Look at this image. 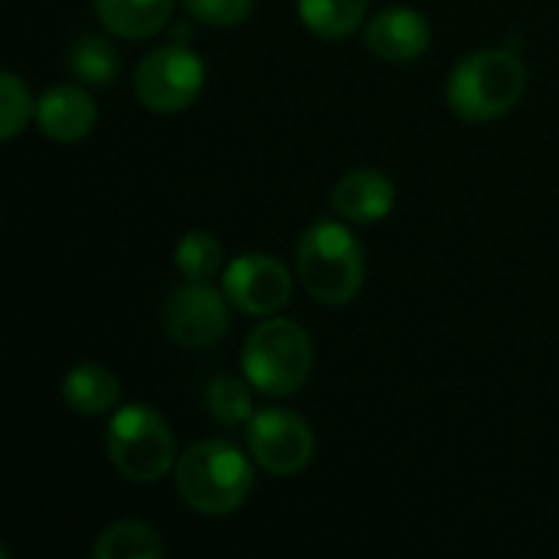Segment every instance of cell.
Returning <instances> with one entry per match:
<instances>
[{"label": "cell", "mask_w": 559, "mask_h": 559, "mask_svg": "<svg viewBox=\"0 0 559 559\" xmlns=\"http://www.w3.org/2000/svg\"><path fill=\"white\" fill-rule=\"evenodd\" d=\"M314 367V344L308 331L285 318L262 321L242 344V377L255 393L282 400L298 393Z\"/></svg>", "instance_id": "cell-4"}, {"label": "cell", "mask_w": 559, "mask_h": 559, "mask_svg": "<svg viewBox=\"0 0 559 559\" xmlns=\"http://www.w3.org/2000/svg\"><path fill=\"white\" fill-rule=\"evenodd\" d=\"M298 275L314 301L331 308L350 305L367 275L357 236L334 219L311 223L298 239Z\"/></svg>", "instance_id": "cell-3"}, {"label": "cell", "mask_w": 559, "mask_h": 559, "mask_svg": "<svg viewBox=\"0 0 559 559\" xmlns=\"http://www.w3.org/2000/svg\"><path fill=\"white\" fill-rule=\"evenodd\" d=\"M121 383L98 364H79L62 377V403L79 416H105L118 406Z\"/></svg>", "instance_id": "cell-14"}, {"label": "cell", "mask_w": 559, "mask_h": 559, "mask_svg": "<svg viewBox=\"0 0 559 559\" xmlns=\"http://www.w3.org/2000/svg\"><path fill=\"white\" fill-rule=\"evenodd\" d=\"M223 292L236 311L252 318H269L292 301V275L275 255L246 252L226 265Z\"/></svg>", "instance_id": "cell-9"}, {"label": "cell", "mask_w": 559, "mask_h": 559, "mask_svg": "<svg viewBox=\"0 0 559 559\" xmlns=\"http://www.w3.org/2000/svg\"><path fill=\"white\" fill-rule=\"evenodd\" d=\"M246 445L259 468L269 475H298L314 459V432L288 409H262L246 426Z\"/></svg>", "instance_id": "cell-7"}, {"label": "cell", "mask_w": 559, "mask_h": 559, "mask_svg": "<svg viewBox=\"0 0 559 559\" xmlns=\"http://www.w3.org/2000/svg\"><path fill=\"white\" fill-rule=\"evenodd\" d=\"M174 265L187 282H213L223 272V246L216 236L193 229L177 242Z\"/></svg>", "instance_id": "cell-19"}, {"label": "cell", "mask_w": 559, "mask_h": 559, "mask_svg": "<svg viewBox=\"0 0 559 559\" xmlns=\"http://www.w3.org/2000/svg\"><path fill=\"white\" fill-rule=\"evenodd\" d=\"M367 7L370 0H298V16L314 36L337 43L360 29Z\"/></svg>", "instance_id": "cell-15"}, {"label": "cell", "mask_w": 559, "mask_h": 559, "mask_svg": "<svg viewBox=\"0 0 559 559\" xmlns=\"http://www.w3.org/2000/svg\"><path fill=\"white\" fill-rule=\"evenodd\" d=\"M118 52L105 36L85 33L72 43L69 49V72L82 85H111L118 75Z\"/></svg>", "instance_id": "cell-18"}, {"label": "cell", "mask_w": 559, "mask_h": 559, "mask_svg": "<svg viewBox=\"0 0 559 559\" xmlns=\"http://www.w3.org/2000/svg\"><path fill=\"white\" fill-rule=\"evenodd\" d=\"M527 92V66L514 49H481L465 56L449 75V108L472 124H488L518 108Z\"/></svg>", "instance_id": "cell-2"}, {"label": "cell", "mask_w": 559, "mask_h": 559, "mask_svg": "<svg viewBox=\"0 0 559 559\" xmlns=\"http://www.w3.org/2000/svg\"><path fill=\"white\" fill-rule=\"evenodd\" d=\"M252 478L255 475L246 452L223 439L190 445L174 465L177 498L203 518L236 514L252 495Z\"/></svg>", "instance_id": "cell-1"}, {"label": "cell", "mask_w": 559, "mask_h": 559, "mask_svg": "<svg viewBox=\"0 0 559 559\" xmlns=\"http://www.w3.org/2000/svg\"><path fill=\"white\" fill-rule=\"evenodd\" d=\"M29 118H36V105L29 98L26 82L13 72H3L0 75V134H3V141H13L26 128Z\"/></svg>", "instance_id": "cell-20"}, {"label": "cell", "mask_w": 559, "mask_h": 559, "mask_svg": "<svg viewBox=\"0 0 559 559\" xmlns=\"http://www.w3.org/2000/svg\"><path fill=\"white\" fill-rule=\"evenodd\" d=\"M364 39L386 62H413L429 49L432 29H429V20L419 10H413V7H386L367 23Z\"/></svg>", "instance_id": "cell-11"}, {"label": "cell", "mask_w": 559, "mask_h": 559, "mask_svg": "<svg viewBox=\"0 0 559 559\" xmlns=\"http://www.w3.org/2000/svg\"><path fill=\"white\" fill-rule=\"evenodd\" d=\"M98 23L121 39H147L174 16L177 0H92Z\"/></svg>", "instance_id": "cell-13"}, {"label": "cell", "mask_w": 559, "mask_h": 559, "mask_svg": "<svg viewBox=\"0 0 559 559\" xmlns=\"http://www.w3.org/2000/svg\"><path fill=\"white\" fill-rule=\"evenodd\" d=\"M170 33H174V43H183V46H187V43H190V36H193V29H190L187 23H177Z\"/></svg>", "instance_id": "cell-22"}, {"label": "cell", "mask_w": 559, "mask_h": 559, "mask_svg": "<svg viewBox=\"0 0 559 559\" xmlns=\"http://www.w3.org/2000/svg\"><path fill=\"white\" fill-rule=\"evenodd\" d=\"M105 449L118 475L134 485H157L174 475L177 465V439L167 419L141 403L121 406L105 432Z\"/></svg>", "instance_id": "cell-5"}, {"label": "cell", "mask_w": 559, "mask_h": 559, "mask_svg": "<svg viewBox=\"0 0 559 559\" xmlns=\"http://www.w3.org/2000/svg\"><path fill=\"white\" fill-rule=\"evenodd\" d=\"M252 383L239 377H216L203 390V406L219 426H249L255 416Z\"/></svg>", "instance_id": "cell-17"}, {"label": "cell", "mask_w": 559, "mask_h": 559, "mask_svg": "<svg viewBox=\"0 0 559 559\" xmlns=\"http://www.w3.org/2000/svg\"><path fill=\"white\" fill-rule=\"evenodd\" d=\"M396 206V183L373 167L344 174L331 190V210L347 223H380Z\"/></svg>", "instance_id": "cell-10"}, {"label": "cell", "mask_w": 559, "mask_h": 559, "mask_svg": "<svg viewBox=\"0 0 559 559\" xmlns=\"http://www.w3.org/2000/svg\"><path fill=\"white\" fill-rule=\"evenodd\" d=\"M95 121H98V105L79 85H52L36 102V124L49 141L75 144L95 128Z\"/></svg>", "instance_id": "cell-12"}, {"label": "cell", "mask_w": 559, "mask_h": 559, "mask_svg": "<svg viewBox=\"0 0 559 559\" xmlns=\"http://www.w3.org/2000/svg\"><path fill=\"white\" fill-rule=\"evenodd\" d=\"M255 0H183V10L206 26H236L252 13Z\"/></svg>", "instance_id": "cell-21"}, {"label": "cell", "mask_w": 559, "mask_h": 559, "mask_svg": "<svg viewBox=\"0 0 559 559\" xmlns=\"http://www.w3.org/2000/svg\"><path fill=\"white\" fill-rule=\"evenodd\" d=\"M229 298L216 292L213 282H187L183 288L170 292L164 308V328L174 344L187 350H203L223 341L229 331Z\"/></svg>", "instance_id": "cell-8"}, {"label": "cell", "mask_w": 559, "mask_h": 559, "mask_svg": "<svg viewBox=\"0 0 559 559\" xmlns=\"http://www.w3.org/2000/svg\"><path fill=\"white\" fill-rule=\"evenodd\" d=\"M206 82L203 59L183 43L160 46L141 59L134 69V95L144 108L157 115H177L197 102Z\"/></svg>", "instance_id": "cell-6"}, {"label": "cell", "mask_w": 559, "mask_h": 559, "mask_svg": "<svg viewBox=\"0 0 559 559\" xmlns=\"http://www.w3.org/2000/svg\"><path fill=\"white\" fill-rule=\"evenodd\" d=\"M95 559H160L164 557V540L160 534L144 524V521H115L105 527L92 547Z\"/></svg>", "instance_id": "cell-16"}]
</instances>
